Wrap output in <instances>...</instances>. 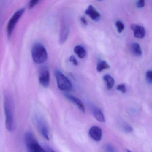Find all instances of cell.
Segmentation results:
<instances>
[{"label":"cell","mask_w":152,"mask_h":152,"mask_svg":"<svg viewBox=\"0 0 152 152\" xmlns=\"http://www.w3.org/2000/svg\"><path fill=\"white\" fill-rule=\"evenodd\" d=\"M4 109L6 129L8 131L12 132L15 127V107L13 98L8 93L4 95Z\"/></svg>","instance_id":"cell-1"},{"label":"cell","mask_w":152,"mask_h":152,"mask_svg":"<svg viewBox=\"0 0 152 152\" xmlns=\"http://www.w3.org/2000/svg\"><path fill=\"white\" fill-rule=\"evenodd\" d=\"M31 55L33 60L36 64H41L48 59V54L44 46L39 42H36L32 46Z\"/></svg>","instance_id":"cell-2"},{"label":"cell","mask_w":152,"mask_h":152,"mask_svg":"<svg viewBox=\"0 0 152 152\" xmlns=\"http://www.w3.org/2000/svg\"><path fill=\"white\" fill-rule=\"evenodd\" d=\"M34 119L36 128L40 134L44 139L49 140V131L44 117L40 114L37 113L34 115Z\"/></svg>","instance_id":"cell-3"},{"label":"cell","mask_w":152,"mask_h":152,"mask_svg":"<svg viewBox=\"0 0 152 152\" xmlns=\"http://www.w3.org/2000/svg\"><path fill=\"white\" fill-rule=\"evenodd\" d=\"M25 141L29 152H46L30 132L26 133Z\"/></svg>","instance_id":"cell-4"},{"label":"cell","mask_w":152,"mask_h":152,"mask_svg":"<svg viewBox=\"0 0 152 152\" xmlns=\"http://www.w3.org/2000/svg\"><path fill=\"white\" fill-rule=\"evenodd\" d=\"M58 87L59 89L63 91H69L72 89V85L69 79L58 70L55 72Z\"/></svg>","instance_id":"cell-5"},{"label":"cell","mask_w":152,"mask_h":152,"mask_svg":"<svg viewBox=\"0 0 152 152\" xmlns=\"http://www.w3.org/2000/svg\"><path fill=\"white\" fill-rule=\"evenodd\" d=\"M24 11L25 10L24 8L21 9L17 10L10 19L7 26V35L9 38H10L11 37L18 22L23 14Z\"/></svg>","instance_id":"cell-6"},{"label":"cell","mask_w":152,"mask_h":152,"mask_svg":"<svg viewBox=\"0 0 152 152\" xmlns=\"http://www.w3.org/2000/svg\"><path fill=\"white\" fill-rule=\"evenodd\" d=\"M50 80V75L48 68L46 66H43L39 72V81L42 87L47 88L48 87Z\"/></svg>","instance_id":"cell-7"},{"label":"cell","mask_w":152,"mask_h":152,"mask_svg":"<svg viewBox=\"0 0 152 152\" xmlns=\"http://www.w3.org/2000/svg\"><path fill=\"white\" fill-rule=\"evenodd\" d=\"M70 31V27L69 25L66 22L63 21L61 23L60 28V35H59V42L64 43L67 39Z\"/></svg>","instance_id":"cell-8"},{"label":"cell","mask_w":152,"mask_h":152,"mask_svg":"<svg viewBox=\"0 0 152 152\" xmlns=\"http://www.w3.org/2000/svg\"><path fill=\"white\" fill-rule=\"evenodd\" d=\"M89 134L91 137L95 141H100L102 138V130L98 126H95L91 127L89 131Z\"/></svg>","instance_id":"cell-9"},{"label":"cell","mask_w":152,"mask_h":152,"mask_svg":"<svg viewBox=\"0 0 152 152\" xmlns=\"http://www.w3.org/2000/svg\"><path fill=\"white\" fill-rule=\"evenodd\" d=\"M85 14L88 15L92 20L95 21H99L101 18L100 13L92 5H89L86 10Z\"/></svg>","instance_id":"cell-10"},{"label":"cell","mask_w":152,"mask_h":152,"mask_svg":"<svg viewBox=\"0 0 152 152\" xmlns=\"http://www.w3.org/2000/svg\"><path fill=\"white\" fill-rule=\"evenodd\" d=\"M131 28L133 31L135 38L140 39L144 38L145 34V30L143 26L133 24L132 25Z\"/></svg>","instance_id":"cell-11"},{"label":"cell","mask_w":152,"mask_h":152,"mask_svg":"<svg viewBox=\"0 0 152 152\" xmlns=\"http://www.w3.org/2000/svg\"><path fill=\"white\" fill-rule=\"evenodd\" d=\"M64 96L67 99H69L72 103L76 105L81 112L83 113H85V106H84V104H83L82 102L79 98L68 94H65Z\"/></svg>","instance_id":"cell-12"},{"label":"cell","mask_w":152,"mask_h":152,"mask_svg":"<svg viewBox=\"0 0 152 152\" xmlns=\"http://www.w3.org/2000/svg\"><path fill=\"white\" fill-rule=\"evenodd\" d=\"M92 112L94 117L98 121L101 123L104 122L105 121L104 116L100 109L97 107H93L92 108Z\"/></svg>","instance_id":"cell-13"},{"label":"cell","mask_w":152,"mask_h":152,"mask_svg":"<svg viewBox=\"0 0 152 152\" xmlns=\"http://www.w3.org/2000/svg\"><path fill=\"white\" fill-rule=\"evenodd\" d=\"M130 48L131 51L134 56L140 57L142 55V50L138 43L137 42L132 43Z\"/></svg>","instance_id":"cell-14"},{"label":"cell","mask_w":152,"mask_h":152,"mask_svg":"<svg viewBox=\"0 0 152 152\" xmlns=\"http://www.w3.org/2000/svg\"><path fill=\"white\" fill-rule=\"evenodd\" d=\"M75 53L80 58H83L86 55V50L84 48L80 45H77L74 49Z\"/></svg>","instance_id":"cell-15"},{"label":"cell","mask_w":152,"mask_h":152,"mask_svg":"<svg viewBox=\"0 0 152 152\" xmlns=\"http://www.w3.org/2000/svg\"><path fill=\"white\" fill-rule=\"evenodd\" d=\"M103 80L107 83V88L109 90L112 89L115 84L114 79L109 75H105L103 76Z\"/></svg>","instance_id":"cell-16"},{"label":"cell","mask_w":152,"mask_h":152,"mask_svg":"<svg viewBox=\"0 0 152 152\" xmlns=\"http://www.w3.org/2000/svg\"><path fill=\"white\" fill-rule=\"evenodd\" d=\"M110 66L106 61L104 60L99 61L97 66V71L99 72H101L105 69H109Z\"/></svg>","instance_id":"cell-17"},{"label":"cell","mask_w":152,"mask_h":152,"mask_svg":"<svg viewBox=\"0 0 152 152\" xmlns=\"http://www.w3.org/2000/svg\"><path fill=\"white\" fill-rule=\"evenodd\" d=\"M115 25L117 27V31L118 33H121L124 30V24L121 21H117L115 23Z\"/></svg>","instance_id":"cell-18"},{"label":"cell","mask_w":152,"mask_h":152,"mask_svg":"<svg viewBox=\"0 0 152 152\" xmlns=\"http://www.w3.org/2000/svg\"><path fill=\"white\" fill-rule=\"evenodd\" d=\"M116 89L119 91H121L122 93L124 94L126 92V86L124 84H120L117 85Z\"/></svg>","instance_id":"cell-19"},{"label":"cell","mask_w":152,"mask_h":152,"mask_svg":"<svg viewBox=\"0 0 152 152\" xmlns=\"http://www.w3.org/2000/svg\"><path fill=\"white\" fill-rule=\"evenodd\" d=\"M146 80L149 84L152 83V71L149 70L147 72L146 74Z\"/></svg>","instance_id":"cell-20"},{"label":"cell","mask_w":152,"mask_h":152,"mask_svg":"<svg viewBox=\"0 0 152 152\" xmlns=\"http://www.w3.org/2000/svg\"><path fill=\"white\" fill-rule=\"evenodd\" d=\"M39 0H32L29 3V8L31 9L34 7H35L38 2H39Z\"/></svg>","instance_id":"cell-21"},{"label":"cell","mask_w":152,"mask_h":152,"mask_svg":"<svg viewBox=\"0 0 152 152\" xmlns=\"http://www.w3.org/2000/svg\"><path fill=\"white\" fill-rule=\"evenodd\" d=\"M136 5L138 8H141L145 6V1L144 0H140L137 1Z\"/></svg>","instance_id":"cell-22"},{"label":"cell","mask_w":152,"mask_h":152,"mask_svg":"<svg viewBox=\"0 0 152 152\" xmlns=\"http://www.w3.org/2000/svg\"><path fill=\"white\" fill-rule=\"evenodd\" d=\"M70 61L75 66H77L78 64V61H77L75 57L74 56H71L70 57Z\"/></svg>","instance_id":"cell-23"},{"label":"cell","mask_w":152,"mask_h":152,"mask_svg":"<svg viewBox=\"0 0 152 152\" xmlns=\"http://www.w3.org/2000/svg\"><path fill=\"white\" fill-rule=\"evenodd\" d=\"M124 129L125 131L128 132H131L133 131V129L131 126L128 125H125L124 127Z\"/></svg>","instance_id":"cell-24"},{"label":"cell","mask_w":152,"mask_h":152,"mask_svg":"<svg viewBox=\"0 0 152 152\" xmlns=\"http://www.w3.org/2000/svg\"><path fill=\"white\" fill-rule=\"evenodd\" d=\"M80 20L81 21L82 23L85 25H88V22H87V20L85 19V18L84 17H81L80 18Z\"/></svg>","instance_id":"cell-25"},{"label":"cell","mask_w":152,"mask_h":152,"mask_svg":"<svg viewBox=\"0 0 152 152\" xmlns=\"http://www.w3.org/2000/svg\"><path fill=\"white\" fill-rule=\"evenodd\" d=\"M47 152H56L50 148L48 147L47 148Z\"/></svg>","instance_id":"cell-26"},{"label":"cell","mask_w":152,"mask_h":152,"mask_svg":"<svg viewBox=\"0 0 152 152\" xmlns=\"http://www.w3.org/2000/svg\"><path fill=\"white\" fill-rule=\"evenodd\" d=\"M126 151H127V152H132V151H131L130 150H129V149H127Z\"/></svg>","instance_id":"cell-27"}]
</instances>
